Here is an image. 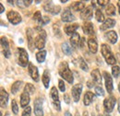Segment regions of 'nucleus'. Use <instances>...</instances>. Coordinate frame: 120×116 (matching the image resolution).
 <instances>
[{
    "label": "nucleus",
    "mask_w": 120,
    "mask_h": 116,
    "mask_svg": "<svg viewBox=\"0 0 120 116\" xmlns=\"http://www.w3.org/2000/svg\"><path fill=\"white\" fill-rule=\"evenodd\" d=\"M58 72L61 77H63L65 80H67L69 84H72L73 81H74V77H73V75L72 72L70 71L69 69V66L68 65L67 62H61V64L58 66Z\"/></svg>",
    "instance_id": "nucleus-1"
},
{
    "label": "nucleus",
    "mask_w": 120,
    "mask_h": 116,
    "mask_svg": "<svg viewBox=\"0 0 120 116\" xmlns=\"http://www.w3.org/2000/svg\"><path fill=\"white\" fill-rule=\"evenodd\" d=\"M101 52H102V54H103V56H104V58L105 59V61L108 65H116V59L114 56L110 47L107 44H102Z\"/></svg>",
    "instance_id": "nucleus-2"
},
{
    "label": "nucleus",
    "mask_w": 120,
    "mask_h": 116,
    "mask_svg": "<svg viewBox=\"0 0 120 116\" xmlns=\"http://www.w3.org/2000/svg\"><path fill=\"white\" fill-rule=\"evenodd\" d=\"M35 29H37L39 32H38V35L35 37L34 39V44H35V47L39 50H43L44 47L45 45V39H46V32H45L44 29H40L39 27H36Z\"/></svg>",
    "instance_id": "nucleus-3"
},
{
    "label": "nucleus",
    "mask_w": 120,
    "mask_h": 116,
    "mask_svg": "<svg viewBox=\"0 0 120 116\" xmlns=\"http://www.w3.org/2000/svg\"><path fill=\"white\" fill-rule=\"evenodd\" d=\"M18 53H19V65L23 67L27 66V65L29 64V55L27 51L23 48H19Z\"/></svg>",
    "instance_id": "nucleus-4"
},
{
    "label": "nucleus",
    "mask_w": 120,
    "mask_h": 116,
    "mask_svg": "<svg viewBox=\"0 0 120 116\" xmlns=\"http://www.w3.org/2000/svg\"><path fill=\"white\" fill-rule=\"evenodd\" d=\"M51 98H52V102L53 105L55 107V109L56 111H60L61 110V106H60V101H59V96H58V91L56 87H53L51 88V92H50Z\"/></svg>",
    "instance_id": "nucleus-5"
},
{
    "label": "nucleus",
    "mask_w": 120,
    "mask_h": 116,
    "mask_svg": "<svg viewBox=\"0 0 120 116\" xmlns=\"http://www.w3.org/2000/svg\"><path fill=\"white\" fill-rule=\"evenodd\" d=\"M44 9L46 12H50L51 14L57 15L61 10V7L59 6L53 5V2H51V1H46L44 4Z\"/></svg>",
    "instance_id": "nucleus-6"
},
{
    "label": "nucleus",
    "mask_w": 120,
    "mask_h": 116,
    "mask_svg": "<svg viewBox=\"0 0 120 116\" xmlns=\"http://www.w3.org/2000/svg\"><path fill=\"white\" fill-rule=\"evenodd\" d=\"M116 100L113 96L108 97V98L105 99V102H104V107H105V111L107 113H110L114 110V107L116 105Z\"/></svg>",
    "instance_id": "nucleus-7"
},
{
    "label": "nucleus",
    "mask_w": 120,
    "mask_h": 116,
    "mask_svg": "<svg viewBox=\"0 0 120 116\" xmlns=\"http://www.w3.org/2000/svg\"><path fill=\"white\" fill-rule=\"evenodd\" d=\"M7 17H8V21L13 25H18L19 23L21 22V16L16 11H13V10L9 11L7 15Z\"/></svg>",
    "instance_id": "nucleus-8"
},
{
    "label": "nucleus",
    "mask_w": 120,
    "mask_h": 116,
    "mask_svg": "<svg viewBox=\"0 0 120 116\" xmlns=\"http://www.w3.org/2000/svg\"><path fill=\"white\" fill-rule=\"evenodd\" d=\"M81 92H82V85L81 84H76L75 86H73L71 93H72V97H73L75 102H78L79 101Z\"/></svg>",
    "instance_id": "nucleus-9"
},
{
    "label": "nucleus",
    "mask_w": 120,
    "mask_h": 116,
    "mask_svg": "<svg viewBox=\"0 0 120 116\" xmlns=\"http://www.w3.org/2000/svg\"><path fill=\"white\" fill-rule=\"evenodd\" d=\"M43 101L40 98H37L34 101V113L36 116H43L44 112H43Z\"/></svg>",
    "instance_id": "nucleus-10"
},
{
    "label": "nucleus",
    "mask_w": 120,
    "mask_h": 116,
    "mask_svg": "<svg viewBox=\"0 0 120 116\" xmlns=\"http://www.w3.org/2000/svg\"><path fill=\"white\" fill-rule=\"evenodd\" d=\"M104 76H105V87H106L108 93H112L113 88H114L112 76H110L109 73L107 72H104Z\"/></svg>",
    "instance_id": "nucleus-11"
},
{
    "label": "nucleus",
    "mask_w": 120,
    "mask_h": 116,
    "mask_svg": "<svg viewBox=\"0 0 120 116\" xmlns=\"http://www.w3.org/2000/svg\"><path fill=\"white\" fill-rule=\"evenodd\" d=\"M1 46L3 48V54L6 58H8L10 56V50H9V45H8V42L7 40L6 37H1Z\"/></svg>",
    "instance_id": "nucleus-12"
},
{
    "label": "nucleus",
    "mask_w": 120,
    "mask_h": 116,
    "mask_svg": "<svg viewBox=\"0 0 120 116\" xmlns=\"http://www.w3.org/2000/svg\"><path fill=\"white\" fill-rule=\"evenodd\" d=\"M61 19L64 22H71V21L75 20V17L68 8H66L61 15Z\"/></svg>",
    "instance_id": "nucleus-13"
},
{
    "label": "nucleus",
    "mask_w": 120,
    "mask_h": 116,
    "mask_svg": "<svg viewBox=\"0 0 120 116\" xmlns=\"http://www.w3.org/2000/svg\"><path fill=\"white\" fill-rule=\"evenodd\" d=\"M29 73H30V77L35 81V82H38L39 81V72H38V69L37 67L32 65L31 63L29 64Z\"/></svg>",
    "instance_id": "nucleus-14"
},
{
    "label": "nucleus",
    "mask_w": 120,
    "mask_h": 116,
    "mask_svg": "<svg viewBox=\"0 0 120 116\" xmlns=\"http://www.w3.org/2000/svg\"><path fill=\"white\" fill-rule=\"evenodd\" d=\"M8 102V94L3 87H1V91H0V104H1V107L2 108L7 107Z\"/></svg>",
    "instance_id": "nucleus-15"
},
{
    "label": "nucleus",
    "mask_w": 120,
    "mask_h": 116,
    "mask_svg": "<svg viewBox=\"0 0 120 116\" xmlns=\"http://www.w3.org/2000/svg\"><path fill=\"white\" fill-rule=\"evenodd\" d=\"M26 34H27V40H28V44H29V48L32 52L33 51V47L35 46L34 44V39H33V32L32 29L28 28L26 29Z\"/></svg>",
    "instance_id": "nucleus-16"
},
{
    "label": "nucleus",
    "mask_w": 120,
    "mask_h": 116,
    "mask_svg": "<svg viewBox=\"0 0 120 116\" xmlns=\"http://www.w3.org/2000/svg\"><path fill=\"white\" fill-rule=\"evenodd\" d=\"M92 8L91 7H86L80 13V18L82 19H85V20H88V19H90L92 18Z\"/></svg>",
    "instance_id": "nucleus-17"
},
{
    "label": "nucleus",
    "mask_w": 120,
    "mask_h": 116,
    "mask_svg": "<svg viewBox=\"0 0 120 116\" xmlns=\"http://www.w3.org/2000/svg\"><path fill=\"white\" fill-rule=\"evenodd\" d=\"M116 25V20L113 18H107L105 19V22L100 26V29L101 30H105V29H111Z\"/></svg>",
    "instance_id": "nucleus-18"
},
{
    "label": "nucleus",
    "mask_w": 120,
    "mask_h": 116,
    "mask_svg": "<svg viewBox=\"0 0 120 116\" xmlns=\"http://www.w3.org/2000/svg\"><path fill=\"white\" fill-rule=\"evenodd\" d=\"M105 36L112 44H115L117 42V34L115 30H110V31L106 32Z\"/></svg>",
    "instance_id": "nucleus-19"
},
{
    "label": "nucleus",
    "mask_w": 120,
    "mask_h": 116,
    "mask_svg": "<svg viewBox=\"0 0 120 116\" xmlns=\"http://www.w3.org/2000/svg\"><path fill=\"white\" fill-rule=\"evenodd\" d=\"M88 47H89V50L91 54H96L97 50H98V44H97L96 40L93 38H90L88 40Z\"/></svg>",
    "instance_id": "nucleus-20"
},
{
    "label": "nucleus",
    "mask_w": 120,
    "mask_h": 116,
    "mask_svg": "<svg viewBox=\"0 0 120 116\" xmlns=\"http://www.w3.org/2000/svg\"><path fill=\"white\" fill-rule=\"evenodd\" d=\"M82 29L84 31L85 34L87 35H92L94 34V29H93V25L90 22H85L82 25Z\"/></svg>",
    "instance_id": "nucleus-21"
},
{
    "label": "nucleus",
    "mask_w": 120,
    "mask_h": 116,
    "mask_svg": "<svg viewBox=\"0 0 120 116\" xmlns=\"http://www.w3.org/2000/svg\"><path fill=\"white\" fill-rule=\"evenodd\" d=\"M90 75H91V77L95 83L102 84V76H101V73L99 71V69H93L90 73Z\"/></svg>",
    "instance_id": "nucleus-22"
},
{
    "label": "nucleus",
    "mask_w": 120,
    "mask_h": 116,
    "mask_svg": "<svg viewBox=\"0 0 120 116\" xmlns=\"http://www.w3.org/2000/svg\"><path fill=\"white\" fill-rule=\"evenodd\" d=\"M29 103H30V95L26 92H23L20 95V106L23 108H26L28 107Z\"/></svg>",
    "instance_id": "nucleus-23"
},
{
    "label": "nucleus",
    "mask_w": 120,
    "mask_h": 116,
    "mask_svg": "<svg viewBox=\"0 0 120 116\" xmlns=\"http://www.w3.org/2000/svg\"><path fill=\"white\" fill-rule=\"evenodd\" d=\"M80 42H81V40H80V36H79V33H77L75 32L71 37H70V43H71V45L73 46V47H79V45H80Z\"/></svg>",
    "instance_id": "nucleus-24"
},
{
    "label": "nucleus",
    "mask_w": 120,
    "mask_h": 116,
    "mask_svg": "<svg viewBox=\"0 0 120 116\" xmlns=\"http://www.w3.org/2000/svg\"><path fill=\"white\" fill-rule=\"evenodd\" d=\"M94 97H95V96H94V94H93L92 92L87 91V92L85 93L84 99H83V103H84V105H85V106H89L90 103L92 102Z\"/></svg>",
    "instance_id": "nucleus-25"
},
{
    "label": "nucleus",
    "mask_w": 120,
    "mask_h": 116,
    "mask_svg": "<svg viewBox=\"0 0 120 116\" xmlns=\"http://www.w3.org/2000/svg\"><path fill=\"white\" fill-rule=\"evenodd\" d=\"M79 28V25L78 24H72V25H68L65 27V32L68 34V35H73L76 32V30Z\"/></svg>",
    "instance_id": "nucleus-26"
},
{
    "label": "nucleus",
    "mask_w": 120,
    "mask_h": 116,
    "mask_svg": "<svg viewBox=\"0 0 120 116\" xmlns=\"http://www.w3.org/2000/svg\"><path fill=\"white\" fill-rule=\"evenodd\" d=\"M71 8L75 11H82L85 8V4L81 1H77L74 2V4L71 6Z\"/></svg>",
    "instance_id": "nucleus-27"
},
{
    "label": "nucleus",
    "mask_w": 120,
    "mask_h": 116,
    "mask_svg": "<svg viewBox=\"0 0 120 116\" xmlns=\"http://www.w3.org/2000/svg\"><path fill=\"white\" fill-rule=\"evenodd\" d=\"M42 80H43V83L45 85V87L46 88H48L49 87V83H50V73L48 70H45L44 74H43V76H42Z\"/></svg>",
    "instance_id": "nucleus-28"
},
{
    "label": "nucleus",
    "mask_w": 120,
    "mask_h": 116,
    "mask_svg": "<svg viewBox=\"0 0 120 116\" xmlns=\"http://www.w3.org/2000/svg\"><path fill=\"white\" fill-rule=\"evenodd\" d=\"M45 57H46V51H45V50H42L36 54V59L39 63H44Z\"/></svg>",
    "instance_id": "nucleus-29"
},
{
    "label": "nucleus",
    "mask_w": 120,
    "mask_h": 116,
    "mask_svg": "<svg viewBox=\"0 0 120 116\" xmlns=\"http://www.w3.org/2000/svg\"><path fill=\"white\" fill-rule=\"evenodd\" d=\"M79 65L80 69H82L83 71H86V72L89 71V66L82 57H79Z\"/></svg>",
    "instance_id": "nucleus-30"
},
{
    "label": "nucleus",
    "mask_w": 120,
    "mask_h": 116,
    "mask_svg": "<svg viewBox=\"0 0 120 116\" xmlns=\"http://www.w3.org/2000/svg\"><path fill=\"white\" fill-rule=\"evenodd\" d=\"M62 51H63L64 54H67V55H70V54H71V52H72L71 47L69 46V44H68V43L62 44Z\"/></svg>",
    "instance_id": "nucleus-31"
},
{
    "label": "nucleus",
    "mask_w": 120,
    "mask_h": 116,
    "mask_svg": "<svg viewBox=\"0 0 120 116\" xmlns=\"http://www.w3.org/2000/svg\"><path fill=\"white\" fill-rule=\"evenodd\" d=\"M34 91H35V87H34V86H33L32 84H30V83H27V84L25 85V87H24V92L28 93L29 95H31V94H33V93H34Z\"/></svg>",
    "instance_id": "nucleus-32"
},
{
    "label": "nucleus",
    "mask_w": 120,
    "mask_h": 116,
    "mask_svg": "<svg viewBox=\"0 0 120 116\" xmlns=\"http://www.w3.org/2000/svg\"><path fill=\"white\" fill-rule=\"evenodd\" d=\"M95 18H96V20L98 22H105V16L103 14V12L100 10V9H96V12H95Z\"/></svg>",
    "instance_id": "nucleus-33"
},
{
    "label": "nucleus",
    "mask_w": 120,
    "mask_h": 116,
    "mask_svg": "<svg viewBox=\"0 0 120 116\" xmlns=\"http://www.w3.org/2000/svg\"><path fill=\"white\" fill-rule=\"evenodd\" d=\"M21 85H22V81H16L15 83L12 85V87H11V92L13 94H16L19 90Z\"/></svg>",
    "instance_id": "nucleus-34"
},
{
    "label": "nucleus",
    "mask_w": 120,
    "mask_h": 116,
    "mask_svg": "<svg viewBox=\"0 0 120 116\" xmlns=\"http://www.w3.org/2000/svg\"><path fill=\"white\" fill-rule=\"evenodd\" d=\"M106 14L108 16H115L116 15V7H114V5L109 4L108 7H106Z\"/></svg>",
    "instance_id": "nucleus-35"
},
{
    "label": "nucleus",
    "mask_w": 120,
    "mask_h": 116,
    "mask_svg": "<svg viewBox=\"0 0 120 116\" xmlns=\"http://www.w3.org/2000/svg\"><path fill=\"white\" fill-rule=\"evenodd\" d=\"M112 75L114 77H118L120 75V67L118 65H114L112 67Z\"/></svg>",
    "instance_id": "nucleus-36"
},
{
    "label": "nucleus",
    "mask_w": 120,
    "mask_h": 116,
    "mask_svg": "<svg viewBox=\"0 0 120 116\" xmlns=\"http://www.w3.org/2000/svg\"><path fill=\"white\" fill-rule=\"evenodd\" d=\"M50 22V18L47 17V16H45V17H42V18L38 21V23H39V25L40 26H44V25H46L47 23H49Z\"/></svg>",
    "instance_id": "nucleus-37"
},
{
    "label": "nucleus",
    "mask_w": 120,
    "mask_h": 116,
    "mask_svg": "<svg viewBox=\"0 0 120 116\" xmlns=\"http://www.w3.org/2000/svg\"><path fill=\"white\" fill-rule=\"evenodd\" d=\"M11 109H12V112L14 114H18L19 112V106H18V103L15 100H13L11 102Z\"/></svg>",
    "instance_id": "nucleus-38"
},
{
    "label": "nucleus",
    "mask_w": 120,
    "mask_h": 116,
    "mask_svg": "<svg viewBox=\"0 0 120 116\" xmlns=\"http://www.w3.org/2000/svg\"><path fill=\"white\" fill-rule=\"evenodd\" d=\"M95 93H96V95H98V96H104V95H105L104 88L102 87H100V86L96 87H95Z\"/></svg>",
    "instance_id": "nucleus-39"
},
{
    "label": "nucleus",
    "mask_w": 120,
    "mask_h": 116,
    "mask_svg": "<svg viewBox=\"0 0 120 116\" xmlns=\"http://www.w3.org/2000/svg\"><path fill=\"white\" fill-rule=\"evenodd\" d=\"M30 114H31V108H30V106H28V107H26L24 109L21 116H30Z\"/></svg>",
    "instance_id": "nucleus-40"
},
{
    "label": "nucleus",
    "mask_w": 120,
    "mask_h": 116,
    "mask_svg": "<svg viewBox=\"0 0 120 116\" xmlns=\"http://www.w3.org/2000/svg\"><path fill=\"white\" fill-rule=\"evenodd\" d=\"M34 20H36V21H39L41 18H42V15H41V12L40 11H37V12H35L34 15H33V18H32Z\"/></svg>",
    "instance_id": "nucleus-41"
},
{
    "label": "nucleus",
    "mask_w": 120,
    "mask_h": 116,
    "mask_svg": "<svg viewBox=\"0 0 120 116\" xmlns=\"http://www.w3.org/2000/svg\"><path fill=\"white\" fill-rule=\"evenodd\" d=\"M58 86H59L60 91L64 92V91L66 90V86H65V83H64V81H63V80H61V79H60L59 81H58Z\"/></svg>",
    "instance_id": "nucleus-42"
},
{
    "label": "nucleus",
    "mask_w": 120,
    "mask_h": 116,
    "mask_svg": "<svg viewBox=\"0 0 120 116\" xmlns=\"http://www.w3.org/2000/svg\"><path fill=\"white\" fill-rule=\"evenodd\" d=\"M98 5H100L101 7H104V6H106V5H109V0H98L97 1Z\"/></svg>",
    "instance_id": "nucleus-43"
},
{
    "label": "nucleus",
    "mask_w": 120,
    "mask_h": 116,
    "mask_svg": "<svg viewBox=\"0 0 120 116\" xmlns=\"http://www.w3.org/2000/svg\"><path fill=\"white\" fill-rule=\"evenodd\" d=\"M64 101H65L66 103L69 104V102H70V99H69V96H68V94H65V95H64Z\"/></svg>",
    "instance_id": "nucleus-44"
},
{
    "label": "nucleus",
    "mask_w": 120,
    "mask_h": 116,
    "mask_svg": "<svg viewBox=\"0 0 120 116\" xmlns=\"http://www.w3.org/2000/svg\"><path fill=\"white\" fill-rule=\"evenodd\" d=\"M31 3H32V1H31V0H28V1L24 0V1H23V5H24V7H29Z\"/></svg>",
    "instance_id": "nucleus-45"
},
{
    "label": "nucleus",
    "mask_w": 120,
    "mask_h": 116,
    "mask_svg": "<svg viewBox=\"0 0 120 116\" xmlns=\"http://www.w3.org/2000/svg\"><path fill=\"white\" fill-rule=\"evenodd\" d=\"M0 8H1V10H0V12L1 13H3L4 12V10H5V8H4V7H3V5L0 3Z\"/></svg>",
    "instance_id": "nucleus-46"
},
{
    "label": "nucleus",
    "mask_w": 120,
    "mask_h": 116,
    "mask_svg": "<svg viewBox=\"0 0 120 116\" xmlns=\"http://www.w3.org/2000/svg\"><path fill=\"white\" fill-rule=\"evenodd\" d=\"M65 116H72V115H71V113L69 112H65Z\"/></svg>",
    "instance_id": "nucleus-47"
},
{
    "label": "nucleus",
    "mask_w": 120,
    "mask_h": 116,
    "mask_svg": "<svg viewBox=\"0 0 120 116\" xmlns=\"http://www.w3.org/2000/svg\"><path fill=\"white\" fill-rule=\"evenodd\" d=\"M88 87H93V85H92V84H91V82H90V81H89V82H88Z\"/></svg>",
    "instance_id": "nucleus-48"
},
{
    "label": "nucleus",
    "mask_w": 120,
    "mask_h": 116,
    "mask_svg": "<svg viewBox=\"0 0 120 116\" xmlns=\"http://www.w3.org/2000/svg\"><path fill=\"white\" fill-rule=\"evenodd\" d=\"M117 5H118V9H119V14H120V1H118Z\"/></svg>",
    "instance_id": "nucleus-49"
},
{
    "label": "nucleus",
    "mask_w": 120,
    "mask_h": 116,
    "mask_svg": "<svg viewBox=\"0 0 120 116\" xmlns=\"http://www.w3.org/2000/svg\"><path fill=\"white\" fill-rule=\"evenodd\" d=\"M88 112H84V114H83V116H88V114H87Z\"/></svg>",
    "instance_id": "nucleus-50"
},
{
    "label": "nucleus",
    "mask_w": 120,
    "mask_h": 116,
    "mask_svg": "<svg viewBox=\"0 0 120 116\" xmlns=\"http://www.w3.org/2000/svg\"><path fill=\"white\" fill-rule=\"evenodd\" d=\"M61 2H62V3H67L68 1H67V0H65V1H64V0H61Z\"/></svg>",
    "instance_id": "nucleus-51"
},
{
    "label": "nucleus",
    "mask_w": 120,
    "mask_h": 116,
    "mask_svg": "<svg viewBox=\"0 0 120 116\" xmlns=\"http://www.w3.org/2000/svg\"><path fill=\"white\" fill-rule=\"evenodd\" d=\"M8 3H9V4H13V1H9V0H8Z\"/></svg>",
    "instance_id": "nucleus-52"
},
{
    "label": "nucleus",
    "mask_w": 120,
    "mask_h": 116,
    "mask_svg": "<svg viewBox=\"0 0 120 116\" xmlns=\"http://www.w3.org/2000/svg\"><path fill=\"white\" fill-rule=\"evenodd\" d=\"M5 116H9V112H7V113L5 114Z\"/></svg>",
    "instance_id": "nucleus-53"
},
{
    "label": "nucleus",
    "mask_w": 120,
    "mask_h": 116,
    "mask_svg": "<svg viewBox=\"0 0 120 116\" xmlns=\"http://www.w3.org/2000/svg\"><path fill=\"white\" fill-rule=\"evenodd\" d=\"M35 3L36 4H39V3H41V1H35Z\"/></svg>",
    "instance_id": "nucleus-54"
},
{
    "label": "nucleus",
    "mask_w": 120,
    "mask_h": 116,
    "mask_svg": "<svg viewBox=\"0 0 120 116\" xmlns=\"http://www.w3.org/2000/svg\"><path fill=\"white\" fill-rule=\"evenodd\" d=\"M118 111L120 112V101H119V106H118Z\"/></svg>",
    "instance_id": "nucleus-55"
},
{
    "label": "nucleus",
    "mask_w": 120,
    "mask_h": 116,
    "mask_svg": "<svg viewBox=\"0 0 120 116\" xmlns=\"http://www.w3.org/2000/svg\"><path fill=\"white\" fill-rule=\"evenodd\" d=\"M118 89H119V92H120V83H119V85H118Z\"/></svg>",
    "instance_id": "nucleus-56"
},
{
    "label": "nucleus",
    "mask_w": 120,
    "mask_h": 116,
    "mask_svg": "<svg viewBox=\"0 0 120 116\" xmlns=\"http://www.w3.org/2000/svg\"><path fill=\"white\" fill-rule=\"evenodd\" d=\"M105 116H110V115H109V114H108V113H107V114H106V115H105Z\"/></svg>",
    "instance_id": "nucleus-57"
},
{
    "label": "nucleus",
    "mask_w": 120,
    "mask_h": 116,
    "mask_svg": "<svg viewBox=\"0 0 120 116\" xmlns=\"http://www.w3.org/2000/svg\"><path fill=\"white\" fill-rule=\"evenodd\" d=\"M0 116H3V115H2V113H1V114H0Z\"/></svg>",
    "instance_id": "nucleus-58"
},
{
    "label": "nucleus",
    "mask_w": 120,
    "mask_h": 116,
    "mask_svg": "<svg viewBox=\"0 0 120 116\" xmlns=\"http://www.w3.org/2000/svg\"><path fill=\"white\" fill-rule=\"evenodd\" d=\"M99 116H102V115H99Z\"/></svg>",
    "instance_id": "nucleus-59"
}]
</instances>
